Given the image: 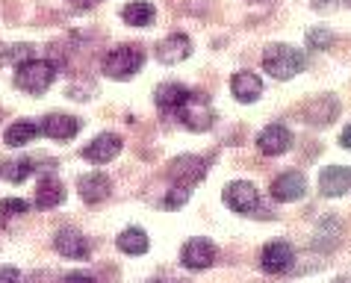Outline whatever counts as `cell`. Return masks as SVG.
<instances>
[{
  "label": "cell",
  "mask_w": 351,
  "mask_h": 283,
  "mask_svg": "<svg viewBox=\"0 0 351 283\" xmlns=\"http://www.w3.org/2000/svg\"><path fill=\"white\" fill-rule=\"evenodd\" d=\"M142 65H145V51L136 45L115 47V51L106 53L104 62H101L104 74L112 77V80H130V77H136L142 71Z\"/></svg>",
  "instance_id": "cell-1"
},
{
  "label": "cell",
  "mask_w": 351,
  "mask_h": 283,
  "mask_svg": "<svg viewBox=\"0 0 351 283\" xmlns=\"http://www.w3.org/2000/svg\"><path fill=\"white\" fill-rule=\"evenodd\" d=\"M263 68L275 77V80H292L301 68H304V56L289 45H269L263 51Z\"/></svg>",
  "instance_id": "cell-2"
},
{
  "label": "cell",
  "mask_w": 351,
  "mask_h": 283,
  "mask_svg": "<svg viewBox=\"0 0 351 283\" xmlns=\"http://www.w3.org/2000/svg\"><path fill=\"white\" fill-rule=\"evenodd\" d=\"M53 77H56V68L51 62H45V60H30V62H21L18 65V71H15V86L21 92L27 95H42L51 89V83H53Z\"/></svg>",
  "instance_id": "cell-3"
},
{
  "label": "cell",
  "mask_w": 351,
  "mask_h": 283,
  "mask_svg": "<svg viewBox=\"0 0 351 283\" xmlns=\"http://www.w3.org/2000/svg\"><path fill=\"white\" fill-rule=\"evenodd\" d=\"M171 115L183 127H189V130H195V133H204V130H210V127L216 124V115H213L207 97H201V95H195V92H189V97Z\"/></svg>",
  "instance_id": "cell-4"
},
{
  "label": "cell",
  "mask_w": 351,
  "mask_h": 283,
  "mask_svg": "<svg viewBox=\"0 0 351 283\" xmlns=\"http://www.w3.org/2000/svg\"><path fill=\"white\" fill-rule=\"evenodd\" d=\"M224 204H228L233 212H239V216H263L260 195L254 189V183H248V180L228 183V189H224Z\"/></svg>",
  "instance_id": "cell-5"
},
{
  "label": "cell",
  "mask_w": 351,
  "mask_h": 283,
  "mask_svg": "<svg viewBox=\"0 0 351 283\" xmlns=\"http://www.w3.org/2000/svg\"><path fill=\"white\" fill-rule=\"evenodd\" d=\"M292 260H295V248H292L289 242H284V239H275V242H269V245L263 248L260 266H263L266 275H284V271H289Z\"/></svg>",
  "instance_id": "cell-6"
},
{
  "label": "cell",
  "mask_w": 351,
  "mask_h": 283,
  "mask_svg": "<svg viewBox=\"0 0 351 283\" xmlns=\"http://www.w3.org/2000/svg\"><path fill=\"white\" fill-rule=\"evenodd\" d=\"M180 262L192 271H204L216 262V245L210 239H189L180 251Z\"/></svg>",
  "instance_id": "cell-7"
},
{
  "label": "cell",
  "mask_w": 351,
  "mask_h": 283,
  "mask_svg": "<svg viewBox=\"0 0 351 283\" xmlns=\"http://www.w3.org/2000/svg\"><path fill=\"white\" fill-rule=\"evenodd\" d=\"M257 148H260V153H266V157H280V153H287L292 148L289 127H284V124L263 127L260 136H257Z\"/></svg>",
  "instance_id": "cell-8"
},
{
  "label": "cell",
  "mask_w": 351,
  "mask_h": 283,
  "mask_svg": "<svg viewBox=\"0 0 351 283\" xmlns=\"http://www.w3.org/2000/svg\"><path fill=\"white\" fill-rule=\"evenodd\" d=\"M171 180L174 186H195L204 174H207V162H204L201 157H192V153H186V157H178L171 162Z\"/></svg>",
  "instance_id": "cell-9"
},
{
  "label": "cell",
  "mask_w": 351,
  "mask_h": 283,
  "mask_svg": "<svg viewBox=\"0 0 351 283\" xmlns=\"http://www.w3.org/2000/svg\"><path fill=\"white\" fill-rule=\"evenodd\" d=\"M53 248L60 251L65 260H86L92 254L89 239H86L80 230H74V227H65V230L56 233V236H53Z\"/></svg>",
  "instance_id": "cell-10"
},
{
  "label": "cell",
  "mask_w": 351,
  "mask_h": 283,
  "mask_svg": "<svg viewBox=\"0 0 351 283\" xmlns=\"http://www.w3.org/2000/svg\"><path fill=\"white\" fill-rule=\"evenodd\" d=\"M319 192L325 198H339V195L351 192V169H346V165H328V169H322Z\"/></svg>",
  "instance_id": "cell-11"
},
{
  "label": "cell",
  "mask_w": 351,
  "mask_h": 283,
  "mask_svg": "<svg viewBox=\"0 0 351 283\" xmlns=\"http://www.w3.org/2000/svg\"><path fill=\"white\" fill-rule=\"evenodd\" d=\"M189 53H192V38L186 33H171L157 45V60L162 65H178L183 60H189Z\"/></svg>",
  "instance_id": "cell-12"
},
{
  "label": "cell",
  "mask_w": 351,
  "mask_h": 283,
  "mask_svg": "<svg viewBox=\"0 0 351 283\" xmlns=\"http://www.w3.org/2000/svg\"><path fill=\"white\" fill-rule=\"evenodd\" d=\"M47 139H74L77 133H80V119L77 115H65V112H51L47 119L42 121V127H38Z\"/></svg>",
  "instance_id": "cell-13"
},
{
  "label": "cell",
  "mask_w": 351,
  "mask_h": 283,
  "mask_svg": "<svg viewBox=\"0 0 351 283\" xmlns=\"http://www.w3.org/2000/svg\"><path fill=\"white\" fill-rule=\"evenodd\" d=\"M304 189H307L304 174H298V171H287V174H280V177H278L275 183H271V198L280 201V204H292V201L304 198Z\"/></svg>",
  "instance_id": "cell-14"
},
{
  "label": "cell",
  "mask_w": 351,
  "mask_h": 283,
  "mask_svg": "<svg viewBox=\"0 0 351 283\" xmlns=\"http://www.w3.org/2000/svg\"><path fill=\"white\" fill-rule=\"evenodd\" d=\"M119 151H121V139L115 133H101V136H95V139L83 148V157L89 160V162H110L119 157Z\"/></svg>",
  "instance_id": "cell-15"
},
{
  "label": "cell",
  "mask_w": 351,
  "mask_h": 283,
  "mask_svg": "<svg viewBox=\"0 0 351 283\" xmlns=\"http://www.w3.org/2000/svg\"><path fill=\"white\" fill-rule=\"evenodd\" d=\"M230 92H233V97H237L239 103H254L257 97L263 95V80L257 74H251V71H237L230 77Z\"/></svg>",
  "instance_id": "cell-16"
},
{
  "label": "cell",
  "mask_w": 351,
  "mask_h": 283,
  "mask_svg": "<svg viewBox=\"0 0 351 283\" xmlns=\"http://www.w3.org/2000/svg\"><path fill=\"white\" fill-rule=\"evenodd\" d=\"M62 201H65V186L53 177V174H45V177L38 180V189H36V207L53 210V207H60Z\"/></svg>",
  "instance_id": "cell-17"
},
{
  "label": "cell",
  "mask_w": 351,
  "mask_h": 283,
  "mask_svg": "<svg viewBox=\"0 0 351 283\" xmlns=\"http://www.w3.org/2000/svg\"><path fill=\"white\" fill-rule=\"evenodd\" d=\"M110 192H112V183L106 174H86V177H80V195H83V201L86 204H101L110 198Z\"/></svg>",
  "instance_id": "cell-18"
},
{
  "label": "cell",
  "mask_w": 351,
  "mask_h": 283,
  "mask_svg": "<svg viewBox=\"0 0 351 283\" xmlns=\"http://www.w3.org/2000/svg\"><path fill=\"white\" fill-rule=\"evenodd\" d=\"M186 97H189V89L180 83H162V86H157V92H154V101H157V106H162L165 112H174Z\"/></svg>",
  "instance_id": "cell-19"
},
{
  "label": "cell",
  "mask_w": 351,
  "mask_h": 283,
  "mask_svg": "<svg viewBox=\"0 0 351 283\" xmlns=\"http://www.w3.org/2000/svg\"><path fill=\"white\" fill-rule=\"evenodd\" d=\"M154 15H157V6H154L151 0H130V3L121 9V18L133 27H148L154 21Z\"/></svg>",
  "instance_id": "cell-20"
},
{
  "label": "cell",
  "mask_w": 351,
  "mask_h": 283,
  "mask_svg": "<svg viewBox=\"0 0 351 283\" xmlns=\"http://www.w3.org/2000/svg\"><path fill=\"white\" fill-rule=\"evenodd\" d=\"M36 133H38V124L36 121H15L12 127L6 130V145L9 148H24L27 142H33L36 139Z\"/></svg>",
  "instance_id": "cell-21"
},
{
  "label": "cell",
  "mask_w": 351,
  "mask_h": 283,
  "mask_svg": "<svg viewBox=\"0 0 351 283\" xmlns=\"http://www.w3.org/2000/svg\"><path fill=\"white\" fill-rule=\"evenodd\" d=\"M119 248L124 254H133V257H142V254L148 251V236H145L142 227H128V230H121V236H119Z\"/></svg>",
  "instance_id": "cell-22"
},
{
  "label": "cell",
  "mask_w": 351,
  "mask_h": 283,
  "mask_svg": "<svg viewBox=\"0 0 351 283\" xmlns=\"http://www.w3.org/2000/svg\"><path fill=\"white\" fill-rule=\"evenodd\" d=\"M325 103H328V112L322 110V97L307 106V121H310V124H330V121L337 119V112H339V103H337V97L325 95Z\"/></svg>",
  "instance_id": "cell-23"
},
{
  "label": "cell",
  "mask_w": 351,
  "mask_h": 283,
  "mask_svg": "<svg viewBox=\"0 0 351 283\" xmlns=\"http://www.w3.org/2000/svg\"><path fill=\"white\" fill-rule=\"evenodd\" d=\"M36 162L38 160H15V162H3V177L9 183H21L27 180L30 174L36 171Z\"/></svg>",
  "instance_id": "cell-24"
},
{
  "label": "cell",
  "mask_w": 351,
  "mask_h": 283,
  "mask_svg": "<svg viewBox=\"0 0 351 283\" xmlns=\"http://www.w3.org/2000/svg\"><path fill=\"white\" fill-rule=\"evenodd\" d=\"M24 212H27V201L24 198H3L0 201V221L24 216Z\"/></svg>",
  "instance_id": "cell-25"
},
{
  "label": "cell",
  "mask_w": 351,
  "mask_h": 283,
  "mask_svg": "<svg viewBox=\"0 0 351 283\" xmlns=\"http://www.w3.org/2000/svg\"><path fill=\"white\" fill-rule=\"evenodd\" d=\"M307 45L316 47V51H325V47L334 45V33H330L328 27H316V30L307 33Z\"/></svg>",
  "instance_id": "cell-26"
},
{
  "label": "cell",
  "mask_w": 351,
  "mask_h": 283,
  "mask_svg": "<svg viewBox=\"0 0 351 283\" xmlns=\"http://www.w3.org/2000/svg\"><path fill=\"white\" fill-rule=\"evenodd\" d=\"M189 195H192V189H189V186H171V192L165 195V207H169V210L183 207V204L189 201Z\"/></svg>",
  "instance_id": "cell-27"
},
{
  "label": "cell",
  "mask_w": 351,
  "mask_h": 283,
  "mask_svg": "<svg viewBox=\"0 0 351 283\" xmlns=\"http://www.w3.org/2000/svg\"><path fill=\"white\" fill-rule=\"evenodd\" d=\"M0 283H21V271L15 266H0Z\"/></svg>",
  "instance_id": "cell-28"
},
{
  "label": "cell",
  "mask_w": 351,
  "mask_h": 283,
  "mask_svg": "<svg viewBox=\"0 0 351 283\" xmlns=\"http://www.w3.org/2000/svg\"><path fill=\"white\" fill-rule=\"evenodd\" d=\"M60 283H95V278L83 275V271H71V275H65Z\"/></svg>",
  "instance_id": "cell-29"
},
{
  "label": "cell",
  "mask_w": 351,
  "mask_h": 283,
  "mask_svg": "<svg viewBox=\"0 0 351 283\" xmlns=\"http://www.w3.org/2000/svg\"><path fill=\"white\" fill-rule=\"evenodd\" d=\"M339 145H343L346 151H351V124H348L346 130H343V136H339Z\"/></svg>",
  "instance_id": "cell-30"
},
{
  "label": "cell",
  "mask_w": 351,
  "mask_h": 283,
  "mask_svg": "<svg viewBox=\"0 0 351 283\" xmlns=\"http://www.w3.org/2000/svg\"><path fill=\"white\" fill-rule=\"evenodd\" d=\"M334 283H351V278H337Z\"/></svg>",
  "instance_id": "cell-31"
},
{
  "label": "cell",
  "mask_w": 351,
  "mask_h": 283,
  "mask_svg": "<svg viewBox=\"0 0 351 283\" xmlns=\"http://www.w3.org/2000/svg\"><path fill=\"white\" fill-rule=\"evenodd\" d=\"M6 60V51H3V47H0V62H3Z\"/></svg>",
  "instance_id": "cell-32"
},
{
  "label": "cell",
  "mask_w": 351,
  "mask_h": 283,
  "mask_svg": "<svg viewBox=\"0 0 351 283\" xmlns=\"http://www.w3.org/2000/svg\"><path fill=\"white\" fill-rule=\"evenodd\" d=\"M154 283H178V280H154ZM183 283V280H180Z\"/></svg>",
  "instance_id": "cell-33"
},
{
  "label": "cell",
  "mask_w": 351,
  "mask_h": 283,
  "mask_svg": "<svg viewBox=\"0 0 351 283\" xmlns=\"http://www.w3.org/2000/svg\"><path fill=\"white\" fill-rule=\"evenodd\" d=\"M77 3H80V0H77Z\"/></svg>",
  "instance_id": "cell-34"
}]
</instances>
